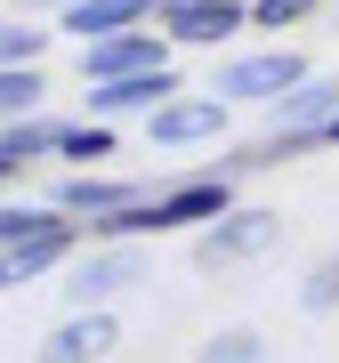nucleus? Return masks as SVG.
<instances>
[{"label":"nucleus","instance_id":"obj_1","mask_svg":"<svg viewBox=\"0 0 339 363\" xmlns=\"http://www.w3.org/2000/svg\"><path fill=\"white\" fill-rule=\"evenodd\" d=\"M274 242H283V218H274V210H226V218L202 226L194 259L202 267H243V259H259V250H274Z\"/></svg>","mask_w":339,"mask_h":363},{"label":"nucleus","instance_id":"obj_2","mask_svg":"<svg viewBox=\"0 0 339 363\" xmlns=\"http://www.w3.org/2000/svg\"><path fill=\"white\" fill-rule=\"evenodd\" d=\"M307 81V57L299 49H259V57H235V65L218 73V89L226 97H243V105H274V97H291Z\"/></svg>","mask_w":339,"mask_h":363},{"label":"nucleus","instance_id":"obj_3","mask_svg":"<svg viewBox=\"0 0 339 363\" xmlns=\"http://www.w3.org/2000/svg\"><path fill=\"white\" fill-rule=\"evenodd\" d=\"M154 16H162V40H178V49H218L226 33L250 25L243 0H162Z\"/></svg>","mask_w":339,"mask_h":363},{"label":"nucleus","instance_id":"obj_4","mask_svg":"<svg viewBox=\"0 0 339 363\" xmlns=\"http://www.w3.org/2000/svg\"><path fill=\"white\" fill-rule=\"evenodd\" d=\"M73 242H81V234H73V218H49V226H33L25 242H9V250H0V291H25V283H40V274H49L57 259H65Z\"/></svg>","mask_w":339,"mask_h":363},{"label":"nucleus","instance_id":"obj_5","mask_svg":"<svg viewBox=\"0 0 339 363\" xmlns=\"http://www.w3.org/2000/svg\"><path fill=\"white\" fill-rule=\"evenodd\" d=\"M178 97V73L170 65H145V73H121V81H89V113L113 121V113H154V105Z\"/></svg>","mask_w":339,"mask_h":363},{"label":"nucleus","instance_id":"obj_6","mask_svg":"<svg viewBox=\"0 0 339 363\" xmlns=\"http://www.w3.org/2000/svg\"><path fill=\"white\" fill-rule=\"evenodd\" d=\"M202 218H226V169H202V178H178L170 194H154V234L202 226Z\"/></svg>","mask_w":339,"mask_h":363},{"label":"nucleus","instance_id":"obj_7","mask_svg":"<svg viewBox=\"0 0 339 363\" xmlns=\"http://www.w3.org/2000/svg\"><path fill=\"white\" fill-rule=\"evenodd\" d=\"M145 130H154V145H202V138L226 130V105L218 97H170L145 113Z\"/></svg>","mask_w":339,"mask_h":363},{"label":"nucleus","instance_id":"obj_8","mask_svg":"<svg viewBox=\"0 0 339 363\" xmlns=\"http://www.w3.org/2000/svg\"><path fill=\"white\" fill-rule=\"evenodd\" d=\"M145 65H170L154 33H113V40H81V73H89V81H121V73H145Z\"/></svg>","mask_w":339,"mask_h":363},{"label":"nucleus","instance_id":"obj_9","mask_svg":"<svg viewBox=\"0 0 339 363\" xmlns=\"http://www.w3.org/2000/svg\"><path fill=\"white\" fill-rule=\"evenodd\" d=\"M154 9H162V0H73L57 25H65L73 40H113V33H138Z\"/></svg>","mask_w":339,"mask_h":363},{"label":"nucleus","instance_id":"obj_10","mask_svg":"<svg viewBox=\"0 0 339 363\" xmlns=\"http://www.w3.org/2000/svg\"><path fill=\"white\" fill-rule=\"evenodd\" d=\"M130 274H138V259H130V250H121V242H97L89 259L73 267V283H65V298H73V307H105V298H113L121 283H130Z\"/></svg>","mask_w":339,"mask_h":363},{"label":"nucleus","instance_id":"obj_11","mask_svg":"<svg viewBox=\"0 0 339 363\" xmlns=\"http://www.w3.org/2000/svg\"><path fill=\"white\" fill-rule=\"evenodd\" d=\"M105 347H113V315H105V307H81L73 323H57L49 339H40V363H97Z\"/></svg>","mask_w":339,"mask_h":363},{"label":"nucleus","instance_id":"obj_12","mask_svg":"<svg viewBox=\"0 0 339 363\" xmlns=\"http://www.w3.org/2000/svg\"><path fill=\"white\" fill-rule=\"evenodd\" d=\"M121 202H138V186H113V178H73L65 194H57V210H81V218H105V210H121Z\"/></svg>","mask_w":339,"mask_h":363},{"label":"nucleus","instance_id":"obj_13","mask_svg":"<svg viewBox=\"0 0 339 363\" xmlns=\"http://www.w3.org/2000/svg\"><path fill=\"white\" fill-rule=\"evenodd\" d=\"M33 154H57V130H49V121H0V162H9V169H25Z\"/></svg>","mask_w":339,"mask_h":363},{"label":"nucleus","instance_id":"obj_14","mask_svg":"<svg viewBox=\"0 0 339 363\" xmlns=\"http://www.w3.org/2000/svg\"><path fill=\"white\" fill-rule=\"evenodd\" d=\"M40 65H0V121H25L33 105H40Z\"/></svg>","mask_w":339,"mask_h":363},{"label":"nucleus","instance_id":"obj_15","mask_svg":"<svg viewBox=\"0 0 339 363\" xmlns=\"http://www.w3.org/2000/svg\"><path fill=\"white\" fill-rule=\"evenodd\" d=\"M57 154L65 162H97V154H113V130L105 121H73V130H57Z\"/></svg>","mask_w":339,"mask_h":363},{"label":"nucleus","instance_id":"obj_16","mask_svg":"<svg viewBox=\"0 0 339 363\" xmlns=\"http://www.w3.org/2000/svg\"><path fill=\"white\" fill-rule=\"evenodd\" d=\"M49 25H0V65H40Z\"/></svg>","mask_w":339,"mask_h":363},{"label":"nucleus","instance_id":"obj_17","mask_svg":"<svg viewBox=\"0 0 339 363\" xmlns=\"http://www.w3.org/2000/svg\"><path fill=\"white\" fill-rule=\"evenodd\" d=\"M299 307H307V315H331V307H339V259H323V267L299 283Z\"/></svg>","mask_w":339,"mask_h":363},{"label":"nucleus","instance_id":"obj_18","mask_svg":"<svg viewBox=\"0 0 339 363\" xmlns=\"http://www.w3.org/2000/svg\"><path fill=\"white\" fill-rule=\"evenodd\" d=\"M194 363H259V339H250V331H218Z\"/></svg>","mask_w":339,"mask_h":363},{"label":"nucleus","instance_id":"obj_19","mask_svg":"<svg viewBox=\"0 0 339 363\" xmlns=\"http://www.w3.org/2000/svg\"><path fill=\"white\" fill-rule=\"evenodd\" d=\"M49 218H57V210H25V202H9V210H0V250L25 242V234H33V226H49Z\"/></svg>","mask_w":339,"mask_h":363},{"label":"nucleus","instance_id":"obj_20","mask_svg":"<svg viewBox=\"0 0 339 363\" xmlns=\"http://www.w3.org/2000/svg\"><path fill=\"white\" fill-rule=\"evenodd\" d=\"M315 0H250V25H291V16H307Z\"/></svg>","mask_w":339,"mask_h":363},{"label":"nucleus","instance_id":"obj_21","mask_svg":"<svg viewBox=\"0 0 339 363\" xmlns=\"http://www.w3.org/2000/svg\"><path fill=\"white\" fill-rule=\"evenodd\" d=\"M16 9H57V16H65V9H73V0H16Z\"/></svg>","mask_w":339,"mask_h":363},{"label":"nucleus","instance_id":"obj_22","mask_svg":"<svg viewBox=\"0 0 339 363\" xmlns=\"http://www.w3.org/2000/svg\"><path fill=\"white\" fill-rule=\"evenodd\" d=\"M323 138H331V145H339V113H331V121H323Z\"/></svg>","mask_w":339,"mask_h":363},{"label":"nucleus","instance_id":"obj_23","mask_svg":"<svg viewBox=\"0 0 339 363\" xmlns=\"http://www.w3.org/2000/svg\"><path fill=\"white\" fill-rule=\"evenodd\" d=\"M9 178H16V169H9V162H0V186H9Z\"/></svg>","mask_w":339,"mask_h":363}]
</instances>
